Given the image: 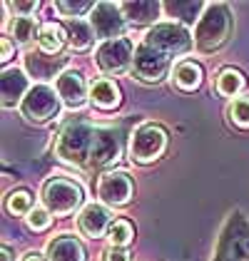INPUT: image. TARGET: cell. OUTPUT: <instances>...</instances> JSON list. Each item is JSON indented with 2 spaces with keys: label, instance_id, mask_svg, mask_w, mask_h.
I'll return each instance as SVG.
<instances>
[{
  "label": "cell",
  "instance_id": "1",
  "mask_svg": "<svg viewBox=\"0 0 249 261\" xmlns=\"http://www.w3.org/2000/svg\"><path fill=\"white\" fill-rule=\"evenodd\" d=\"M192 45H194V40L189 38V33L182 25L160 22L137 45L132 72L145 82H160L167 75L172 60L189 53Z\"/></svg>",
  "mask_w": 249,
  "mask_h": 261
},
{
  "label": "cell",
  "instance_id": "2",
  "mask_svg": "<svg viewBox=\"0 0 249 261\" xmlns=\"http://www.w3.org/2000/svg\"><path fill=\"white\" fill-rule=\"evenodd\" d=\"M97 140V127L87 122H70L58 137L55 152L62 162L75 164V167H90L92 149Z\"/></svg>",
  "mask_w": 249,
  "mask_h": 261
},
{
  "label": "cell",
  "instance_id": "3",
  "mask_svg": "<svg viewBox=\"0 0 249 261\" xmlns=\"http://www.w3.org/2000/svg\"><path fill=\"white\" fill-rule=\"evenodd\" d=\"M229 33H232V13H229V8L222 5V3H212V5H207L205 15L197 22L194 45H197L200 53H214L229 40Z\"/></svg>",
  "mask_w": 249,
  "mask_h": 261
},
{
  "label": "cell",
  "instance_id": "4",
  "mask_svg": "<svg viewBox=\"0 0 249 261\" xmlns=\"http://www.w3.org/2000/svg\"><path fill=\"white\" fill-rule=\"evenodd\" d=\"M42 201L50 214L67 217L83 204V187L65 177H53L42 187Z\"/></svg>",
  "mask_w": 249,
  "mask_h": 261
},
{
  "label": "cell",
  "instance_id": "5",
  "mask_svg": "<svg viewBox=\"0 0 249 261\" xmlns=\"http://www.w3.org/2000/svg\"><path fill=\"white\" fill-rule=\"evenodd\" d=\"M167 147V132L160 124H140L135 132H132V140H130V157L137 164H150V162L160 160V154L165 152Z\"/></svg>",
  "mask_w": 249,
  "mask_h": 261
},
{
  "label": "cell",
  "instance_id": "6",
  "mask_svg": "<svg viewBox=\"0 0 249 261\" xmlns=\"http://www.w3.org/2000/svg\"><path fill=\"white\" fill-rule=\"evenodd\" d=\"M132 62H135V47L130 38L107 40L95 53V65L103 75H122Z\"/></svg>",
  "mask_w": 249,
  "mask_h": 261
},
{
  "label": "cell",
  "instance_id": "7",
  "mask_svg": "<svg viewBox=\"0 0 249 261\" xmlns=\"http://www.w3.org/2000/svg\"><path fill=\"white\" fill-rule=\"evenodd\" d=\"M20 112L25 120L35 124L53 120L60 112V95H55V90L47 85H35L20 102Z\"/></svg>",
  "mask_w": 249,
  "mask_h": 261
},
{
  "label": "cell",
  "instance_id": "8",
  "mask_svg": "<svg viewBox=\"0 0 249 261\" xmlns=\"http://www.w3.org/2000/svg\"><path fill=\"white\" fill-rule=\"evenodd\" d=\"M90 25H92L95 35L103 38V42L115 40V38H122V30H124L122 8L115 5V3H97V5L92 8Z\"/></svg>",
  "mask_w": 249,
  "mask_h": 261
},
{
  "label": "cell",
  "instance_id": "9",
  "mask_svg": "<svg viewBox=\"0 0 249 261\" xmlns=\"http://www.w3.org/2000/svg\"><path fill=\"white\" fill-rule=\"evenodd\" d=\"M97 197L110 206H122L132 197V179L124 172H107L100 177Z\"/></svg>",
  "mask_w": 249,
  "mask_h": 261
},
{
  "label": "cell",
  "instance_id": "10",
  "mask_svg": "<svg viewBox=\"0 0 249 261\" xmlns=\"http://www.w3.org/2000/svg\"><path fill=\"white\" fill-rule=\"evenodd\" d=\"M120 135L110 127H97V140H95V149H92V160L90 167H107L120 157Z\"/></svg>",
  "mask_w": 249,
  "mask_h": 261
},
{
  "label": "cell",
  "instance_id": "11",
  "mask_svg": "<svg viewBox=\"0 0 249 261\" xmlns=\"http://www.w3.org/2000/svg\"><path fill=\"white\" fill-rule=\"evenodd\" d=\"M55 87H58L60 100L65 102L67 107H72V110L83 107L85 100H87L85 77L78 72V70H67V72H62L60 77H58V82H55Z\"/></svg>",
  "mask_w": 249,
  "mask_h": 261
},
{
  "label": "cell",
  "instance_id": "12",
  "mask_svg": "<svg viewBox=\"0 0 249 261\" xmlns=\"http://www.w3.org/2000/svg\"><path fill=\"white\" fill-rule=\"evenodd\" d=\"M110 212L105 209L103 204H87L83 212H80V217H78V226H80V231H83L85 237H92V239H97V237H103L105 231L110 229Z\"/></svg>",
  "mask_w": 249,
  "mask_h": 261
},
{
  "label": "cell",
  "instance_id": "13",
  "mask_svg": "<svg viewBox=\"0 0 249 261\" xmlns=\"http://www.w3.org/2000/svg\"><path fill=\"white\" fill-rule=\"evenodd\" d=\"M47 259L50 261H85V249L75 237H55L47 244Z\"/></svg>",
  "mask_w": 249,
  "mask_h": 261
},
{
  "label": "cell",
  "instance_id": "14",
  "mask_svg": "<svg viewBox=\"0 0 249 261\" xmlns=\"http://www.w3.org/2000/svg\"><path fill=\"white\" fill-rule=\"evenodd\" d=\"M28 77L22 70H5L3 72V107H13L15 102H22L28 95Z\"/></svg>",
  "mask_w": 249,
  "mask_h": 261
},
{
  "label": "cell",
  "instance_id": "15",
  "mask_svg": "<svg viewBox=\"0 0 249 261\" xmlns=\"http://www.w3.org/2000/svg\"><path fill=\"white\" fill-rule=\"evenodd\" d=\"M172 80L182 92H194L202 85V67L194 60L177 62V67L172 70Z\"/></svg>",
  "mask_w": 249,
  "mask_h": 261
},
{
  "label": "cell",
  "instance_id": "16",
  "mask_svg": "<svg viewBox=\"0 0 249 261\" xmlns=\"http://www.w3.org/2000/svg\"><path fill=\"white\" fill-rule=\"evenodd\" d=\"M90 100L103 110H112L120 105V90L112 80H95L90 85Z\"/></svg>",
  "mask_w": 249,
  "mask_h": 261
},
{
  "label": "cell",
  "instance_id": "17",
  "mask_svg": "<svg viewBox=\"0 0 249 261\" xmlns=\"http://www.w3.org/2000/svg\"><path fill=\"white\" fill-rule=\"evenodd\" d=\"M124 13V18L135 25H150L155 22L157 13H160V3H152V0H145V3H122L120 5Z\"/></svg>",
  "mask_w": 249,
  "mask_h": 261
},
{
  "label": "cell",
  "instance_id": "18",
  "mask_svg": "<svg viewBox=\"0 0 249 261\" xmlns=\"http://www.w3.org/2000/svg\"><path fill=\"white\" fill-rule=\"evenodd\" d=\"M25 65H28V70H30L35 77L47 80V77H55V72L65 65V58H58V60H55V58H42V55H28V58H25Z\"/></svg>",
  "mask_w": 249,
  "mask_h": 261
},
{
  "label": "cell",
  "instance_id": "19",
  "mask_svg": "<svg viewBox=\"0 0 249 261\" xmlns=\"http://www.w3.org/2000/svg\"><path fill=\"white\" fill-rule=\"evenodd\" d=\"M242 90H244V75H242L239 70H234V67L219 70V75H217V92H219V95L234 97V95H239Z\"/></svg>",
  "mask_w": 249,
  "mask_h": 261
},
{
  "label": "cell",
  "instance_id": "20",
  "mask_svg": "<svg viewBox=\"0 0 249 261\" xmlns=\"http://www.w3.org/2000/svg\"><path fill=\"white\" fill-rule=\"evenodd\" d=\"M65 38L67 33L62 30V25H55V22H47L40 28V35H38V45H40L42 53H58L65 45Z\"/></svg>",
  "mask_w": 249,
  "mask_h": 261
},
{
  "label": "cell",
  "instance_id": "21",
  "mask_svg": "<svg viewBox=\"0 0 249 261\" xmlns=\"http://www.w3.org/2000/svg\"><path fill=\"white\" fill-rule=\"evenodd\" d=\"M92 38H95L92 25L83 20H67V40L75 50H87L92 45Z\"/></svg>",
  "mask_w": 249,
  "mask_h": 261
},
{
  "label": "cell",
  "instance_id": "22",
  "mask_svg": "<svg viewBox=\"0 0 249 261\" xmlns=\"http://www.w3.org/2000/svg\"><path fill=\"white\" fill-rule=\"evenodd\" d=\"M10 35H13V40L18 45H30L40 35V30H38V25H35L33 18H15L13 25H10Z\"/></svg>",
  "mask_w": 249,
  "mask_h": 261
},
{
  "label": "cell",
  "instance_id": "23",
  "mask_svg": "<svg viewBox=\"0 0 249 261\" xmlns=\"http://www.w3.org/2000/svg\"><path fill=\"white\" fill-rule=\"evenodd\" d=\"M132 237H135V231H132L130 221H124V219H115L110 224V229H107V239H110L112 246H117V249L127 246V244L132 241Z\"/></svg>",
  "mask_w": 249,
  "mask_h": 261
},
{
  "label": "cell",
  "instance_id": "24",
  "mask_svg": "<svg viewBox=\"0 0 249 261\" xmlns=\"http://www.w3.org/2000/svg\"><path fill=\"white\" fill-rule=\"evenodd\" d=\"M8 212L15 214V217L30 214L33 212V197H30V192H25V189L10 192V197H8Z\"/></svg>",
  "mask_w": 249,
  "mask_h": 261
},
{
  "label": "cell",
  "instance_id": "25",
  "mask_svg": "<svg viewBox=\"0 0 249 261\" xmlns=\"http://www.w3.org/2000/svg\"><path fill=\"white\" fill-rule=\"evenodd\" d=\"M229 117L239 127H249V97H237L229 107Z\"/></svg>",
  "mask_w": 249,
  "mask_h": 261
},
{
  "label": "cell",
  "instance_id": "26",
  "mask_svg": "<svg viewBox=\"0 0 249 261\" xmlns=\"http://www.w3.org/2000/svg\"><path fill=\"white\" fill-rule=\"evenodd\" d=\"M25 219H28V226H30L33 231H42V229H47V226H50V212H47V209H42V206H35Z\"/></svg>",
  "mask_w": 249,
  "mask_h": 261
},
{
  "label": "cell",
  "instance_id": "27",
  "mask_svg": "<svg viewBox=\"0 0 249 261\" xmlns=\"http://www.w3.org/2000/svg\"><path fill=\"white\" fill-rule=\"evenodd\" d=\"M55 8L60 10V13H65L70 20H78V15L80 13H87V10H92L95 8V3H55Z\"/></svg>",
  "mask_w": 249,
  "mask_h": 261
},
{
  "label": "cell",
  "instance_id": "28",
  "mask_svg": "<svg viewBox=\"0 0 249 261\" xmlns=\"http://www.w3.org/2000/svg\"><path fill=\"white\" fill-rule=\"evenodd\" d=\"M103 261H127V251L117 249V246H110L103 251Z\"/></svg>",
  "mask_w": 249,
  "mask_h": 261
},
{
  "label": "cell",
  "instance_id": "29",
  "mask_svg": "<svg viewBox=\"0 0 249 261\" xmlns=\"http://www.w3.org/2000/svg\"><path fill=\"white\" fill-rule=\"evenodd\" d=\"M8 5H13L15 13H22V18H30V13H35V8H38L35 0L33 3H8Z\"/></svg>",
  "mask_w": 249,
  "mask_h": 261
},
{
  "label": "cell",
  "instance_id": "30",
  "mask_svg": "<svg viewBox=\"0 0 249 261\" xmlns=\"http://www.w3.org/2000/svg\"><path fill=\"white\" fill-rule=\"evenodd\" d=\"M10 55H13V42H10V38H3V58L0 60H10Z\"/></svg>",
  "mask_w": 249,
  "mask_h": 261
},
{
  "label": "cell",
  "instance_id": "31",
  "mask_svg": "<svg viewBox=\"0 0 249 261\" xmlns=\"http://www.w3.org/2000/svg\"><path fill=\"white\" fill-rule=\"evenodd\" d=\"M22 261H50L47 256H42V254H38V251H30V254H25L22 256Z\"/></svg>",
  "mask_w": 249,
  "mask_h": 261
},
{
  "label": "cell",
  "instance_id": "32",
  "mask_svg": "<svg viewBox=\"0 0 249 261\" xmlns=\"http://www.w3.org/2000/svg\"><path fill=\"white\" fill-rule=\"evenodd\" d=\"M3 261H10V251L8 249H3Z\"/></svg>",
  "mask_w": 249,
  "mask_h": 261
}]
</instances>
